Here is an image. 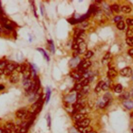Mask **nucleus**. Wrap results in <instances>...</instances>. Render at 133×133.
<instances>
[{
  "label": "nucleus",
  "instance_id": "29",
  "mask_svg": "<svg viewBox=\"0 0 133 133\" xmlns=\"http://www.w3.org/2000/svg\"><path fill=\"white\" fill-rule=\"evenodd\" d=\"M109 86H110V83L109 82H107L106 83H104V85H103L102 90H103L104 91H107L109 89Z\"/></svg>",
  "mask_w": 133,
  "mask_h": 133
},
{
  "label": "nucleus",
  "instance_id": "21",
  "mask_svg": "<svg viewBox=\"0 0 133 133\" xmlns=\"http://www.w3.org/2000/svg\"><path fill=\"white\" fill-rule=\"evenodd\" d=\"M94 53L91 50H88L86 53H85V54L84 55V59H88L90 58L93 55Z\"/></svg>",
  "mask_w": 133,
  "mask_h": 133
},
{
  "label": "nucleus",
  "instance_id": "33",
  "mask_svg": "<svg viewBox=\"0 0 133 133\" xmlns=\"http://www.w3.org/2000/svg\"><path fill=\"white\" fill-rule=\"evenodd\" d=\"M122 19V17L120 16H118L115 17L114 18V21L115 22H119V21H121V19Z\"/></svg>",
  "mask_w": 133,
  "mask_h": 133
},
{
  "label": "nucleus",
  "instance_id": "31",
  "mask_svg": "<svg viewBox=\"0 0 133 133\" xmlns=\"http://www.w3.org/2000/svg\"><path fill=\"white\" fill-rule=\"evenodd\" d=\"M82 88H83V87H82L80 83H79V84H77L75 86H74V90L75 91H81Z\"/></svg>",
  "mask_w": 133,
  "mask_h": 133
},
{
  "label": "nucleus",
  "instance_id": "34",
  "mask_svg": "<svg viewBox=\"0 0 133 133\" xmlns=\"http://www.w3.org/2000/svg\"><path fill=\"white\" fill-rule=\"evenodd\" d=\"M47 125L48 126V127L50 128V125H51V118H50V117L49 115H48L47 116Z\"/></svg>",
  "mask_w": 133,
  "mask_h": 133
},
{
  "label": "nucleus",
  "instance_id": "5",
  "mask_svg": "<svg viewBox=\"0 0 133 133\" xmlns=\"http://www.w3.org/2000/svg\"><path fill=\"white\" fill-rule=\"evenodd\" d=\"M92 65V63L89 60H86V59H84L83 60H82L80 61V64L78 65L79 69H82V70H86L87 69L90 67Z\"/></svg>",
  "mask_w": 133,
  "mask_h": 133
},
{
  "label": "nucleus",
  "instance_id": "26",
  "mask_svg": "<svg viewBox=\"0 0 133 133\" xmlns=\"http://www.w3.org/2000/svg\"><path fill=\"white\" fill-rule=\"evenodd\" d=\"M75 99H76V96H75V95H74V94L71 95L67 97V100L69 103L73 102V101H74L75 100Z\"/></svg>",
  "mask_w": 133,
  "mask_h": 133
},
{
  "label": "nucleus",
  "instance_id": "30",
  "mask_svg": "<svg viewBox=\"0 0 133 133\" xmlns=\"http://www.w3.org/2000/svg\"><path fill=\"white\" fill-rule=\"evenodd\" d=\"M126 36L129 38L133 37V30L131 29H129L127 32H126Z\"/></svg>",
  "mask_w": 133,
  "mask_h": 133
},
{
  "label": "nucleus",
  "instance_id": "44",
  "mask_svg": "<svg viewBox=\"0 0 133 133\" xmlns=\"http://www.w3.org/2000/svg\"><path fill=\"white\" fill-rule=\"evenodd\" d=\"M1 2H0V8H1Z\"/></svg>",
  "mask_w": 133,
  "mask_h": 133
},
{
  "label": "nucleus",
  "instance_id": "13",
  "mask_svg": "<svg viewBox=\"0 0 133 133\" xmlns=\"http://www.w3.org/2000/svg\"><path fill=\"white\" fill-rule=\"evenodd\" d=\"M7 64H8L7 62L5 60L0 61V73L1 74L4 73V71Z\"/></svg>",
  "mask_w": 133,
  "mask_h": 133
},
{
  "label": "nucleus",
  "instance_id": "14",
  "mask_svg": "<svg viewBox=\"0 0 133 133\" xmlns=\"http://www.w3.org/2000/svg\"><path fill=\"white\" fill-rule=\"evenodd\" d=\"M123 106L129 110L133 108V101H126L123 103Z\"/></svg>",
  "mask_w": 133,
  "mask_h": 133
},
{
  "label": "nucleus",
  "instance_id": "15",
  "mask_svg": "<svg viewBox=\"0 0 133 133\" xmlns=\"http://www.w3.org/2000/svg\"><path fill=\"white\" fill-rule=\"evenodd\" d=\"M71 76L73 78L77 79V80H80V79H82V77H83V75L81 74L80 73H79L78 72V71L73 72L71 73Z\"/></svg>",
  "mask_w": 133,
  "mask_h": 133
},
{
  "label": "nucleus",
  "instance_id": "39",
  "mask_svg": "<svg viewBox=\"0 0 133 133\" xmlns=\"http://www.w3.org/2000/svg\"><path fill=\"white\" fill-rule=\"evenodd\" d=\"M40 8H41V14L42 16H43V13H44V11H43V5H41L40 6Z\"/></svg>",
  "mask_w": 133,
  "mask_h": 133
},
{
  "label": "nucleus",
  "instance_id": "43",
  "mask_svg": "<svg viewBox=\"0 0 133 133\" xmlns=\"http://www.w3.org/2000/svg\"><path fill=\"white\" fill-rule=\"evenodd\" d=\"M131 117L132 118H133V112H132V114H131Z\"/></svg>",
  "mask_w": 133,
  "mask_h": 133
},
{
  "label": "nucleus",
  "instance_id": "19",
  "mask_svg": "<svg viewBox=\"0 0 133 133\" xmlns=\"http://www.w3.org/2000/svg\"><path fill=\"white\" fill-rule=\"evenodd\" d=\"M26 123H25V124H21L22 126L20 128V129L19 130L18 133H27L28 129L26 128Z\"/></svg>",
  "mask_w": 133,
  "mask_h": 133
},
{
  "label": "nucleus",
  "instance_id": "11",
  "mask_svg": "<svg viewBox=\"0 0 133 133\" xmlns=\"http://www.w3.org/2000/svg\"><path fill=\"white\" fill-rule=\"evenodd\" d=\"M80 62V61L79 58H77V57H74L73 59L70 61L69 65L71 67H75L77 65H79Z\"/></svg>",
  "mask_w": 133,
  "mask_h": 133
},
{
  "label": "nucleus",
  "instance_id": "8",
  "mask_svg": "<svg viewBox=\"0 0 133 133\" xmlns=\"http://www.w3.org/2000/svg\"><path fill=\"white\" fill-rule=\"evenodd\" d=\"M87 49V45L83 41L79 44V49H78V52L79 54H84L86 52Z\"/></svg>",
  "mask_w": 133,
  "mask_h": 133
},
{
  "label": "nucleus",
  "instance_id": "1",
  "mask_svg": "<svg viewBox=\"0 0 133 133\" xmlns=\"http://www.w3.org/2000/svg\"><path fill=\"white\" fill-rule=\"evenodd\" d=\"M18 64L14 62H9L7 64L6 67L4 71V73L7 76H10V75L16 70L18 66Z\"/></svg>",
  "mask_w": 133,
  "mask_h": 133
},
{
  "label": "nucleus",
  "instance_id": "38",
  "mask_svg": "<svg viewBox=\"0 0 133 133\" xmlns=\"http://www.w3.org/2000/svg\"><path fill=\"white\" fill-rule=\"evenodd\" d=\"M129 55L133 58V48H131L129 50L128 52Z\"/></svg>",
  "mask_w": 133,
  "mask_h": 133
},
{
  "label": "nucleus",
  "instance_id": "36",
  "mask_svg": "<svg viewBox=\"0 0 133 133\" xmlns=\"http://www.w3.org/2000/svg\"><path fill=\"white\" fill-rule=\"evenodd\" d=\"M72 48L75 50H78L79 49V44L77 43H74L72 45Z\"/></svg>",
  "mask_w": 133,
  "mask_h": 133
},
{
  "label": "nucleus",
  "instance_id": "6",
  "mask_svg": "<svg viewBox=\"0 0 133 133\" xmlns=\"http://www.w3.org/2000/svg\"><path fill=\"white\" fill-rule=\"evenodd\" d=\"M90 122H91L90 120L86 118L83 120H81V121L76 122L75 123H76V125H77L78 128V127L84 128V127H86V126H89Z\"/></svg>",
  "mask_w": 133,
  "mask_h": 133
},
{
  "label": "nucleus",
  "instance_id": "42",
  "mask_svg": "<svg viewBox=\"0 0 133 133\" xmlns=\"http://www.w3.org/2000/svg\"><path fill=\"white\" fill-rule=\"evenodd\" d=\"M88 133H97L95 132H94V131H91V132H89Z\"/></svg>",
  "mask_w": 133,
  "mask_h": 133
},
{
  "label": "nucleus",
  "instance_id": "4",
  "mask_svg": "<svg viewBox=\"0 0 133 133\" xmlns=\"http://www.w3.org/2000/svg\"><path fill=\"white\" fill-rule=\"evenodd\" d=\"M120 73L122 77L129 78L132 74V69L129 67H125L120 71Z\"/></svg>",
  "mask_w": 133,
  "mask_h": 133
},
{
  "label": "nucleus",
  "instance_id": "3",
  "mask_svg": "<svg viewBox=\"0 0 133 133\" xmlns=\"http://www.w3.org/2000/svg\"><path fill=\"white\" fill-rule=\"evenodd\" d=\"M28 112V111L26 109L21 108L16 112L15 116L19 119H23L26 118Z\"/></svg>",
  "mask_w": 133,
  "mask_h": 133
},
{
  "label": "nucleus",
  "instance_id": "27",
  "mask_svg": "<svg viewBox=\"0 0 133 133\" xmlns=\"http://www.w3.org/2000/svg\"><path fill=\"white\" fill-rule=\"evenodd\" d=\"M126 43L128 45H129L131 47H133V38L128 37L127 39H126Z\"/></svg>",
  "mask_w": 133,
  "mask_h": 133
},
{
  "label": "nucleus",
  "instance_id": "7",
  "mask_svg": "<svg viewBox=\"0 0 133 133\" xmlns=\"http://www.w3.org/2000/svg\"><path fill=\"white\" fill-rule=\"evenodd\" d=\"M87 118V115L85 113H76L73 117V119L76 122H78Z\"/></svg>",
  "mask_w": 133,
  "mask_h": 133
},
{
  "label": "nucleus",
  "instance_id": "28",
  "mask_svg": "<svg viewBox=\"0 0 133 133\" xmlns=\"http://www.w3.org/2000/svg\"><path fill=\"white\" fill-rule=\"evenodd\" d=\"M48 43H49V47H50V50H51V52L53 53H55V46L54 45L53 42L52 40L48 41Z\"/></svg>",
  "mask_w": 133,
  "mask_h": 133
},
{
  "label": "nucleus",
  "instance_id": "37",
  "mask_svg": "<svg viewBox=\"0 0 133 133\" xmlns=\"http://www.w3.org/2000/svg\"><path fill=\"white\" fill-rule=\"evenodd\" d=\"M123 97L124 98V99H128L129 98V96H130V94H129V93H127V92H126V93H125V94H124L123 95Z\"/></svg>",
  "mask_w": 133,
  "mask_h": 133
},
{
  "label": "nucleus",
  "instance_id": "24",
  "mask_svg": "<svg viewBox=\"0 0 133 133\" xmlns=\"http://www.w3.org/2000/svg\"><path fill=\"white\" fill-rule=\"evenodd\" d=\"M115 91L117 93H120L122 91V86L121 84H119L115 87Z\"/></svg>",
  "mask_w": 133,
  "mask_h": 133
},
{
  "label": "nucleus",
  "instance_id": "40",
  "mask_svg": "<svg viewBox=\"0 0 133 133\" xmlns=\"http://www.w3.org/2000/svg\"><path fill=\"white\" fill-rule=\"evenodd\" d=\"M5 88L4 86H3V85H0V91H2L3 90H4Z\"/></svg>",
  "mask_w": 133,
  "mask_h": 133
},
{
  "label": "nucleus",
  "instance_id": "45",
  "mask_svg": "<svg viewBox=\"0 0 133 133\" xmlns=\"http://www.w3.org/2000/svg\"><path fill=\"white\" fill-rule=\"evenodd\" d=\"M1 75H2V74L0 73V79H1Z\"/></svg>",
  "mask_w": 133,
  "mask_h": 133
},
{
  "label": "nucleus",
  "instance_id": "2",
  "mask_svg": "<svg viewBox=\"0 0 133 133\" xmlns=\"http://www.w3.org/2000/svg\"><path fill=\"white\" fill-rule=\"evenodd\" d=\"M20 80L19 73L16 70L12 72L9 76V81L11 83L16 84L19 82Z\"/></svg>",
  "mask_w": 133,
  "mask_h": 133
},
{
  "label": "nucleus",
  "instance_id": "12",
  "mask_svg": "<svg viewBox=\"0 0 133 133\" xmlns=\"http://www.w3.org/2000/svg\"><path fill=\"white\" fill-rule=\"evenodd\" d=\"M78 129L81 133H88L89 132L92 131V128L90 126H86V127H84V128L78 127Z\"/></svg>",
  "mask_w": 133,
  "mask_h": 133
},
{
  "label": "nucleus",
  "instance_id": "25",
  "mask_svg": "<svg viewBox=\"0 0 133 133\" xmlns=\"http://www.w3.org/2000/svg\"><path fill=\"white\" fill-rule=\"evenodd\" d=\"M89 82H90V80L88 78H85L84 80H83V81H82L80 84L81 85V86L82 87H85V86H86L88 85V83H89Z\"/></svg>",
  "mask_w": 133,
  "mask_h": 133
},
{
  "label": "nucleus",
  "instance_id": "9",
  "mask_svg": "<svg viewBox=\"0 0 133 133\" xmlns=\"http://www.w3.org/2000/svg\"><path fill=\"white\" fill-rule=\"evenodd\" d=\"M32 81L31 80V78L28 79H23V85L24 86L25 91L26 92H27L29 90L31 85H32Z\"/></svg>",
  "mask_w": 133,
  "mask_h": 133
},
{
  "label": "nucleus",
  "instance_id": "35",
  "mask_svg": "<svg viewBox=\"0 0 133 133\" xmlns=\"http://www.w3.org/2000/svg\"><path fill=\"white\" fill-rule=\"evenodd\" d=\"M110 53H107L105 55V57H104L103 60H108V59L110 58Z\"/></svg>",
  "mask_w": 133,
  "mask_h": 133
},
{
  "label": "nucleus",
  "instance_id": "16",
  "mask_svg": "<svg viewBox=\"0 0 133 133\" xmlns=\"http://www.w3.org/2000/svg\"><path fill=\"white\" fill-rule=\"evenodd\" d=\"M37 50L39 52H40L42 54V55L43 56V57H44V58H45V59L46 60H47V61H49V56H48V55L47 54V53H46V52L43 49L41 48H37Z\"/></svg>",
  "mask_w": 133,
  "mask_h": 133
},
{
  "label": "nucleus",
  "instance_id": "22",
  "mask_svg": "<svg viewBox=\"0 0 133 133\" xmlns=\"http://www.w3.org/2000/svg\"><path fill=\"white\" fill-rule=\"evenodd\" d=\"M117 27L118 29L120 30H124L125 28V23H124V21L121 20V21H119V22H118V23L117 24Z\"/></svg>",
  "mask_w": 133,
  "mask_h": 133
},
{
  "label": "nucleus",
  "instance_id": "17",
  "mask_svg": "<svg viewBox=\"0 0 133 133\" xmlns=\"http://www.w3.org/2000/svg\"><path fill=\"white\" fill-rule=\"evenodd\" d=\"M104 84V81H100L95 87V92L97 93L100 92L101 91V90H102V87Z\"/></svg>",
  "mask_w": 133,
  "mask_h": 133
},
{
  "label": "nucleus",
  "instance_id": "23",
  "mask_svg": "<svg viewBox=\"0 0 133 133\" xmlns=\"http://www.w3.org/2000/svg\"><path fill=\"white\" fill-rule=\"evenodd\" d=\"M111 10H112L113 11H114L115 12H117V13H118L120 11V7H119V6L117 4H113L111 6Z\"/></svg>",
  "mask_w": 133,
  "mask_h": 133
},
{
  "label": "nucleus",
  "instance_id": "18",
  "mask_svg": "<svg viewBox=\"0 0 133 133\" xmlns=\"http://www.w3.org/2000/svg\"><path fill=\"white\" fill-rule=\"evenodd\" d=\"M50 95H51V90L49 87L46 88V103L47 104L50 100Z\"/></svg>",
  "mask_w": 133,
  "mask_h": 133
},
{
  "label": "nucleus",
  "instance_id": "20",
  "mask_svg": "<svg viewBox=\"0 0 133 133\" xmlns=\"http://www.w3.org/2000/svg\"><path fill=\"white\" fill-rule=\"evenodd\" d=\"M121 10L125 14H129L132 11V8L128 6H123L121 7Z\"/></svg>",
  "mask_w": 133,
  "mask_h": 133
},
{
  "label": "nucleus",
  "instance_id": "32",
  "mask_svg": "<svg viewBox=\"0 0 133 133\" xmlns=\"http://www.w3.org/2000/svg\"><path fill=\"white\" fill-rule=\"evenodd\" d=\"M126 22L130 26H133V19H127L126 20Z\"/></svg>",
  "mask_w": 133,
  "mask_h": 133
},
{
  "label": "nucleus",
  "instance_id": "10",
  "mask_svg": "<svg viewBox=\"0 0 133 133\" xmlns=\"http://www.w3.org/2000/svg\"><path fill=\"white\" fill-rule=\"evenodd\" d=\"M118 75V72L114 68L109 69L108 72V76L110 79H112L116 78Z\"/></svg>",
  "mask_w": 133,
  "mask_h": 133
},
{
  "label": "nucleus",
  "instance_id": "41",
  "mask_svg": "<svg viewBox=\"0 0 133 133\" xmlns=\"http://www.w3.org/2000/svg\"><path fill=\"white\" fill-rule=\"evenodd\" d=\"M1 133H8L4 130L2 131L1 132Z\"/></svg>",
  "mask_w": 133,
  "mask_h": 133
}]
</instances>
